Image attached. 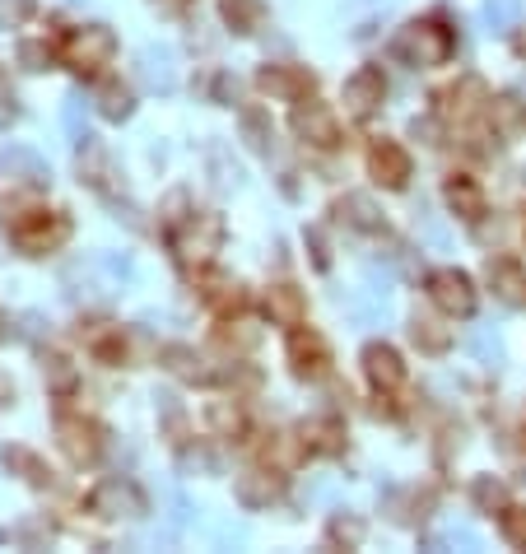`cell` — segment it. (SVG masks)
I'll list each match as a JSON object with an SVG mask.
<instances>
[{"mask_svg": "<svg viewBox=\"0 0 526 554\" xmlns=\"http://www.w3.org/2000/svg\"><path fill=\"white\" fill-rule=\"evenodd\" d=\"M168 247H173V261L187 275L210 271V261L224 247V219L215 210H191L187 219H177L173 229H168Z\"/></svg>", "mask_w": 526, "mask_h": 554, "instance_id": "obj_1", "label": "cell"}, {"mask_svg": "<svg viewBox=\"0 0 526 554\" xmlns=\"http://www.w3.org/2000/svg\"><path fill=\"white\" fill-rule=\"evenodd\" d=\"M52 47H56V56H61V61L75 70V75H84V80H98V75H108V66L117 61V38H112L108 24L61 28V33H52Z\"/></svg>", "mask_w": 526, "mask_h": 554, "instance_id": "obj_2", "label": "cell"}, {"mask_svg": "<svg viewBox=\"0 0 526 554\" xmlns=\"http://www.w3.org/2000/svg\"><path fill=\"white\" fill-rule=\"evenodd\" d=\"M5 233L24 257H47L70 238V215L52 210V205H24V210L5 215Z\"/></svg>", "mask_w": 526, "mask_h": 554, "instance_id": "obj_3", "label": "cell"}, {"mask_svg": "<svg viewBox=\"0 0 526 554\" xmlns=\"http://www.w3.org/2000/svg\"><path fill=\"white\" fill-rule=\"evenodd\" d=\"M56 443H61V452L70 457V466H94V461L103 457V429H98V419H89V415L61 410V415H56Z\"/></svg>", "mask_w": 526, "mask_h": 554, "instance_id": "obj_4", "label": "cell"}, {"mask_svg": "<svg viewBox=\"0 0 526 554\" xmlns=\"http://www.w3.org/2000/svg\"><path fill=\"white\" fill-rule=\"evenodd\" d=\"M452 47H457L452 28H443L438 19L410 24V28L401 33V42H396V52L410 56L415 66H438V61H447V56H452Z\"/></svg>", "mask_w": 526, "mask_h": 554, "instance_id": "obj_5", "label": "cell"}, {"mask_svg": "<svg viewBox=\"0 0 526 554\" xmlns=\"http://www.w3.org/2000/svg\"><path fill=\"white\" fill-rule=\"evenodd\" d=\"M284 354H289V368H294V378L303 382H317L331 373V350H326V340L312 331V326H289V340H284Z\"/></svg>", "mask_w": 526, "mask_h": 554, "instance_id": "obj_6", "label": "cell"}, {"mask_svg": "<svg viewBox=\"0 0 526 554\" xmlns=\"http://www.w3.org/2000/svg\"><path fill=\"white\" fill-rule=\"evenodd\" d=\"M429 298H433V308H443L447 317H471L475 312V284H471V275H461V271H433Z\"/></svg>", "mask_w": 526, "mask_h": 554, "instance_id": "obj_7", "label": "cell"}, {"mask_svg": "<svg viewBox=\"0 0 526 554\" xmlns=\"http://www.w3.org/2000/svg\"><path fill=\"white\" fill-rule=\"evenodd\" d=\"M89 508H94L98 517H140L149 503L131 480H103V485L89 494Z\"/></svg>", "mask_w": 526, "mask_h": 554, "instance_id": "obj_8", "label": "cell"}, {"mask_svg": "<svg viewBox=\"0 0 526 554\" xmlns=\"http://www.w3.org/2000/svg\"><path fill=\"white\" fill-rule=\"evenodd\" d=\"M368 173H373L378 187L401 191L405 182H410V154H405L396 140H373V149H368Z\"/></svg>", "mask_w": 526, "mask_h": 554, "instance_id": "obj_9", "label": "cell"}, {"mask_svg": "<svg viewBox=\"0 0 526 554\" xmlns=\"http://www.w3.org/2000/svg\"><path fill=\"white\" fill-rule=\"evenodd\" d=\"M257 84H261V94L284 98V103H308V94H312V75L303 66H289V61L266 66L257 75Z\"/></svg>", "mask_w": 526, "mask_h": 554, "instance_id": "obj_10", "label": "cell"}, {"mask_svg": "<svg viewBox=\"0 0 526 554\" xmlns=\"http://www.w3.org/2000/svg\"><path fill=\"white\" fill-rule=\"evenodd\" d=\"M233 494H238L243 508H266V503H275L284 494V471L280 466H252V471L238 475Z\"/></svg>", "mask_w": 526, "mask_h": 554, "instance_id": "obj_11", "label": "cell"}, {"mask_svg": "<svg viewBox=\"0 0 526 554\" xmlns=\"http://www.w3.org/2000/svg\"><path fill=\"white\" fill-rule=\"evenodd\" d=\"M294 131L308 145H317V149H336L340 145V117L326 103H298V112H294Z\"/></svg>", "mask_w": 526, "mask_h": 554, "instance_id": "obj_12", "label": "cell"}, {"mask_svg": "<svg viewBox=\"0 0 526 554\" xmlns=\"http://www.w3.org/2000/svg\"><path fill=\"white\" fill-rule=\"evenodd\" d=\"M382 98H387V80H382L378 66L354 70L350 80H345V108H350L354 117H373V112L382 108Z\"/></svg>", "mask_w": 526, "mask_h": 554, "instance_id": "obj_13", "label": "cell"}, {"mask_svg": "<svg viewBox=\"0 0 526 554\" xmlns=\"http://www.w3.org/2000/svg\"><path fill=\"white\" fill-rule=\"evenodd\" d=\"M364 378L373 382V392H401L405 387V364L401 354L392 350V345H368L364 350Z\"/></svg>", "mask_w": 526, "mask_h": 554, "instance_id": "obj_14", "label": "cell"}, {"mask_svg": "<svg viewBox=\"0 0 526 554\" xmlns=\"http://www.w3.org/2000/svg\"><path fill=\"white\" fill-rule=\"evenodd\" d=\"M485 103H489V98H485V84H480V80H457L452 89L438 94V112H443L447 122H471Z\"/></svg>", "mask_w": 526, "mask_h": 554, "instance_id": "obj_15", "label": "cell"}, {"mask_svg": "<svg viewBox=\"0 0 526 554\" xmlns=\"http://www.w3.org/2000/svg\"><path fill=\"white\" fill-rule=\"evenodd\" d=\"M201 303L205 308H215L219 317H233V312H247V289L238 280H229V275H205L201 271Z\"/></svg>", "mask_w": 526, "mask_h": 554, "instance_id": "obj_16", "label": "cell"}, {"mask_svg": "<svg viewBox=\"0 0 526 554\" xmlns=\"http://www.w3.org/2000/svg\"><path fill=\"white\" fill-rule=\"evenodd\" d=\"M266 312L280 326H298V322H308V298H303V289H298V284H270Z\"/></svg>", "mask_w": 526, "mask_h": 554, "instance_id": "obj_17", "label": "cell"}, {"mask_svg": "<svg viewBox=\"0 0 526 554\" xmlns=\"http://www.w3.org/2000/svg\"><path fill=\"white\" fill-rule=\"evenodd\" d=\"M298 447L312 452V457H336L340 447H345V429H340L336 419H312L298 429Z\"/></svg>", "mask_w": 526, "mask_h": 554, "instance_id": "obj_18", "label": "cell"}, {"mask_svg": "<svg viewBox=\"0 0 526 554\" xmlns=\"http://www.w3.org/2000/svg\"><path fill=\"white\" fill-rule=\"evenodd\" d=\"M163 368H168V373H177L182 382H201V387H210V382H215V368L205 364L191 345H168V350H163Z\"/></svg>", "mask_w": 526, "mask_h": 554, "instance_id": "obj_19", "label": "cell"}, {"mask_svg": "<svg viewBox=\"0 0 526 554\" xmlns=\"http://www.w3.org/2000/svg\"><path fill=\"white\" fill-rule=\"evenodd\" d=\"M447 205H452L461 219H471V224H475V219L485 215V191H480L475 177L452 173V177H447Z\"/></svg>", "mask_w": 526, "mask_h": 554, "instance_id": "obj_20", "label": "cell"}, {"mask_svg": "<svg viewBox=\"0 0 526 554\" xmlns=\"http://www.w3.org/2000/svg\"><path fill=\"white\" fill-rule=\"evenodd\" d=\"M94 98H98V112L108 117V122H126L135 112V98L122 80H112V75H98L94 80Z\"/></svg>", "mask_w": 526, "mask_h": 554, "instance_id": "obj_21", "label": "cell"}, {"mask_svg": "<svg viewBox=\"0 0 526 554\" xmlns=\"http://www.w3.org/2000/svg\"><path fill=\"white\" fill-rule=\"evenodd\" d=\"M0 461L10 466V471H19L28 480L33 489H56V475H52V466H42V457L38 452H28V447H5L0 452Z\"/></svg>", "mask_w": 526, "mask_h": 554, "instance_id": "obj_22", "label": "cell"}, {"mask_svg": "<svg viewBox=\"0 0 526 554\" xmlns=\"http://www.w3.org/2000/svg\"><path fill=\"white\" fill-rule=\"evenodd\" d=\"M489 284H494V289H499V298H508V303H526V271H522V261H513V257L489 261Z\"/></svg>", "mask_w": 526, "mask_h": 554, "instance_id": "obj_23", "label": "cell"}, {"mask_svg": "<svg viewBox=\"0 0 526 554\" xmlns=\"http://www.w3.org/2000/svg\"><path fill=\"white\" fill-rule=\"evenodd\" d=\"M219 14H224V24H229L233 33H243V38L266 28V5H261V0H224Z\"/></svg>", "mask_w": 526, "mask_h": 554, "instance_id": "obj_24", "label": "cell"}, {"mask_svg": "<svg viewBox=\"0 0 526 554\" xmlns=\"http://www.w3.org/2000/svg\"><path fill=\"white\" fill-rule=\"evenodd\" d=\"M42 378H47V392L56 396H70L75 392V382H80V368L70 364L66 354H42Z\"/></svg>", "mask_w": 526, "mask_h": 554, "instance_id": "obj_25", "label": "cell"}, {"mask_svg": "<svg viewBox=\"0 0 526 554\" xmlns=\"http://www.w3.org/2000/svg\"><path fill=\"white\" fill-rule=\"evenodd\" d=\"M210 429L219 433V438H243L247 433V415L238 401H215L210 406Z\"/></svg>", "mask_w": 526, "mask_h": 554, "instance_id": "obj_26", "label": "cell"}, {"mask_svg": "<svg viewBox=\"0 0 526 554\" xmlns=\"http://www.w3.org/2000/svg\"><path fill=\"white\" fill-rule=\"evenodd\" d=\"M89 354H94L98 364H126V336H122V326H112V331H103V336H89Z\"/></svg>", "mask_w": 526, "mask_h": 554, "instance_id": "obj_27", "label": "cell"}, {"mask_svg": "<svg viewBox=\"0 0 526 554\" xmlns=\"http://www.w3.org/2000/svg\"><path fill=\"white\" fill-rule=\"evenodd\" d=\"M80 168H84V177H89V187H98V191H108V177H112V163H108V154L94 145V140H84L80 145Z\"/></svg>", "mask_w": 526, "mask_h": 554, "instance_id": "obj_28", "label": "cell"}, {"mask_svg": "<svg viewBox=\"0 0 526 554\" xmlns=\"http://www.w3.org/2000/svg\"><path fill=\"white\" fill-rule=\"evenodd\" d=\"M410 336H415L419 350H429V354H443L447 345H452V331H447V326H438V322H429V317H415Z\"/></svg>", "mask_w": 526, "mask_h": 554, "instance_id": "obj_29", "label": "cell"}, {"mask_svg": "<svg viewBox=\"0 0 526 554\" xmlns=\"http://www.w3.org/2000/svg\"><path fill=\"white\" fill-rule=\"evenodd\" d=\"M489 117H494V126H499L503 136H513V131H522V122H526V112H522V103L517 98H489Z\"/></svg>", "mask_w": 526, "mask_h": 554, "instance_id": "obj_30", "label": "cell"}, {"mask_svg": "<svg viewBox=\"0 0 526 554\" xmlns=\"http://www.w3.org/2000/svg\"><path fill=\"white\" fill-rule=\"evenodd\" d=\"M340 215L350 219L354 229H382V219H378V210H373V205L364 201V196H345V201H340Z\"/></svg>", "mask_w": 526, "mask_h": 554, "instance_id": "obj_31", "label": "cell"}, {"mask_svg": "<svg viewBox=\"0 0 526 554\" xmlns=\"http://www.w3.org/2000/svg\"><path fill=\"white\" fill-rule=\"evenodd\" d=\"M38 14V0H0V28H24Z\"/></svg>", "mask_w": 526, "mask_h": 554, "instance_id": "obj_32", "label": "cell"}, {"mask_svg": "<svg viewBox=\"0 0 526 554\" xmlns=\"http://www.w3.org/2000/svg\"><path fill=\"white\" fill-rule=\"evenodd\" d=\"M219 345H233V350H252V340H257V331L247 322H233V317H224V326H219Z\"/></svg>", "mask_w": 526, "mask_h": 554, "instance_id": "obj_33", "label": "cell"}, {"mask_svg": "<svg viewBox=\"0 0 526 554\" xmlns=\"http://www.w3.org/2000/svg\"><path fill=\"white\" fill-rule=\"evenodd\" d=\"M503 536H508L517 550H526V508H508V513H503Z\"/></svg>", "mask_w": 526, "mask_h": 554, "instance_id": "obj_34", "label": "cell"}, {"mask_svg": "<svg viewBox=\"0 0 526 554\" xmlns=\"http://www.w3.org/2000/svg\"><path fill=\"white\" fill-rule=\"evenodd\" d=\"M19 61H24L28 70H42L52 61V47H47V42H24V47H19Z\"/></svg>", "mask_w": 526, "mask_h": 554, "instance_id": "obj_35", "label": "cell"}, {"mask_svg": "<svg viewBox=\"0 0 526 554\" xmlns=\"http://www.w3.org/2000/svg\"><path fill=\"white\" fill-rule=\"evenodd\" d=\"M243 126H247V136H252V145H257V149H266L270 126H266V117H261L257 108H247V112H243Z\"/></svg>", "mask_w": 526, "mask_h": 554, "instance_id": "obj_36", "label": "cell"}, {"mask_svg": "<svg viewBox=\"0 0 526 554\" xmlns=\"http://www.w3.org/2000/svg\"><path fill=\"white\" fill-rule=\"evenodd\" d=\"M331 541L359 545V541H364V527H359V522H345V517H336V522H331Z\"/></svg>", "mask_w": 526, "mask_h": 554, "instance_id": "obj_37", "label": "cell"}, {"mask_svg": "<svg viewBox=\"0 0 526 554\" xmlns=\"http://www.w3.org/2000/svg\"><path fill=\"white\" fill-rule=\"evenodd\" d=\"M475 499H480V508H489V503L499 508V503H503V485H499V480H480V485H475Z\"/></svg>", "mask_w": 526, "mask_h": 554, "instance_id": "obj_38", "label": "cell"}, {"mask_svg": "<svg viewBox=\"0 0 526 554\" xmlns=\"http://www.w3.org/2000/svg\"><path fill=\"white\" fill-rule=\"evenodd\" d=\"M0 103H14V94H10V80H5V66H0Z\"/></svg>", "mask_w": 526, "mask_h": 554, "instance_id": "obj_39", "label": "cell"}, {"mask_svg": "<svg viewBox=\"0 0 526 554\" xmlns=\"http://www.w3.org/2000/svg\"><path fill=\"white\" fill-rule=\"evenodd\" d=\"M0 340H5V312H0Z\"/></svg>", "mask_w": 526, "mask_h": 554, "instance_id": "obj_40", "label": "cell"}]
</instances>
